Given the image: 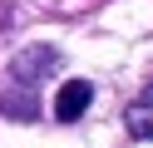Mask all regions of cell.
<instances>
[{"mask_svg": "<svg viewBox=\"0 0 153 148\" xmlns=\"http://www.w3.org/2000/svg\"><path fill=\"white\" fill-rule=\"evenodd\" d=\"M94 104V84L89 79H69V84H59V94H54V118L59 123H74V118H84Z\"/></svg>", "mask_w": 153, "mask_h": 148, "instance_id": "6da1fadb", "label": "cell"}, {"mask_svg": "<svg viewBox=\"0 0 153 148\" xmlns=\"http://www.w3.org/2000/svg\"><path fill=\"white\" fill-rule=\"evenodd\" d=\"M54 64H59V54H54L50 45H35V49H25V54H15L10 74H15V79H25V84H35V79H45Z\"/></svg>", "mask_w": 153, "mask_h": 148, "instance_id": "7a4b0ae2", "label": "cell"}, {"mask_svg": "<svg viewBox=\"0 0 153 148\" xmlns=\"http://www.w3.org/2000/svg\"><path fill=\"white\" fill-rule=\"evenodd\" d=\"M123 128H128L138 143H148V138H153V79L143 84V94L123 109Z\"/></svg>", "mask_w": 153, "mask_h": 148, "instance_id": "3957f363", "label": "cell"}]
</instances>
